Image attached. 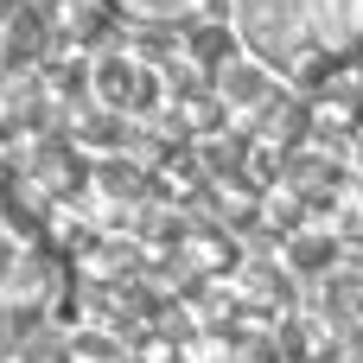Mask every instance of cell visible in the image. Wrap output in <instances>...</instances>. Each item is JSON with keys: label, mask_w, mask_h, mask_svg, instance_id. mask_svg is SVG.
Instances as JSON below:
<instances>
[{"label": "cell", "mask_w": 363, "mask_h": 363, "mask_svg": "<svg viewBox=\"0 0 363 363\" xmlns=\"http://www.w3.org/2000/svg\"><path fill=\"white\" fill-rule=\"evenodd\" d=\"M236 32L262 64L300 70L319 51L363 38V0H236Z\"/></svg>", "instance_id": "cell-1"}, {"label": "cell", "mask_w": 363, "mask_h": 363, "mask_svg": "<svg viewBox=\"0 0 363 363\" xmlns=\"http://www.w3.org/2000/svg\"><path fill=\"white\" fill-rule=\"evenodd\" d=\"M223 96H230V102H268L262 64H223Z\"/></svg>", "instance_id": "cell-2"}, {"label": "cell", "mask_w": 363, "mask_h": 363, "mask_svg": "<svg viewBox=\"0 0 363 363\" xmlns=\"http://www.w3.org/2000/svg\"><path fill=\"white\" fill-rule=\"evenodd\" d=\"M332 319H363V274L332 287Z\"/></svg>", "instance_id": "cell-3"}, {"label": "cell", "mask_w": 363, "mask_h": 363, "mask_svg": "<svg viewBox=\"0 0 363 363\" xmlns=\"http://www.w3.org/2000/svg\"><path fill=\"white\" fill-rule=\"evenodd\" d=\"M147 6H185V0H147Z\"/></svg>", "instance_id": "cell-4"}]
</instances>
